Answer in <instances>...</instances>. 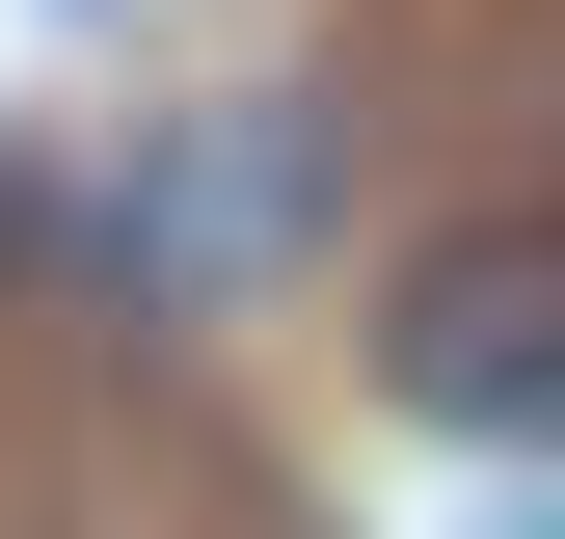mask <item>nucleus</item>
<instances>
[{
	"label": "nucleus",
	"instance_id": "obj_1",
	"mask_svg": "<svg viewBox=\"0 0 565 539\" xmlns=\"http://www.w3.org/2000/svg\"><path fill=\"white\" fill-rule=\"evenodd\" d=\"M377 432H458V458L565 432V216H431L377 270Z\"/></svg>",
	"mask_w": 565,
	"mask_h": 539
},
{
	"label": "nucleus",
	"instance_id": "obj_2",
	"mask_svg": "<svg viewBox=\"0 0 565 539\" xmlns=\"http://www.w3.org/2000/svg\"><path fill=\"white\" fill-rule=\"evenodd\" d=\"M297 216H323V108H216L108 216V270H135V297H243V270H297Z\"/></svg>",
	"mask_w": 565,
	"mask_h": 539
},
{
	"label": "nucleus",
	"instance_id": "obj_3",
	"mask_svg": "<svg viewBox=\"0 0 565 539\" xmlns=\"http://www.w3.org/2000/svg\"><path fill=\"white\" fill-rule=\"evenodd\" d=\"M28 270H82V216H54V189L0 162V297H28Z\"/></svg>",
	"mask_w": 565,
	"mask_h": 539
}]
</instances>
